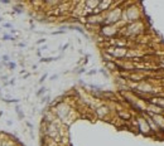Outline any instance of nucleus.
<instances>
[{"instance_id": "f257e3e1", "label": "nucleus", "mask_w": 164, "mask_h": 146, "mask_svg": "<svg viewBox=\"0 0 164 146\" xmlns=\"http://www.w3.org/2000/svg\"><path fill=\"white\" fill-rule=\"evenodd\" d=\"M147 30V24L145 20H138V21H133V23H127L120 27V35L124 38H136L140 36L141 34H144Z\"/></svg>"}, {"instance_id": "f03ea898", "label": "nucleus", "mask_w": 164, "mask_h": 146, "mask_svg": "<svg viewBox=\"0 0 164 146\" xmlns=\"http://www.w3.org/2000/svg\"><path fill=\"white\" fill-rule=\"evenodd\" d=\"M144 19V12L138 4H130L126 5L122 9V18H121V25L133 23Z\"/></svg>"}, {"instance_id": "7ed1b4c3", "label": "nucleus", "mask_w": 164, "mask_h": 146, "mask_svg": "<svg viewBox=\"0 0 164 146\" xmlns=\"http://www.w3.org/2000/svg\"><path fill=\"white\" fill-rule=\"evenodd\" d=\"M122 9L121 6H115V8L109 9L104 13V24H114V25H121V18H122Z\"/></svg>"}, {"instance_id": "20e7f679", "label": "nucleus", "mask_w": 164, "mask_h": 146, "mask_svg": "<svg viewBox=\"0 0 164 146\" xmlns=\"http://www.w3.org/2000/svg\"><path fill=\"white\" fill-rule=\"evenodd\" d=\"M98 35L104 39H114L120 35V25L114 24H102L98 28Z\"/></svg>"}, {"instance_id": "39448f33", "label": "nucleus", "mask_w": 164, "mask_h": 146, "mask_svg": "<svg viewBox=\"0 0 164 146\" xmlns=\"http://www.w3.org/2000/svg\"><path fill=\"white\" fill-rule=\"evenodd\" d=\"M135 120H136L135 125H136L138 134H141V135H144V136H153L150 126H149L147 118H145L143 115H138L135 117Z\"/></svg>"}, {"instance_id": "423d86ee", "label": "nucleus", "mask_w": 164, "mask_h": 146, "mask_svg": "<svg viewBox=\"0 0 164 146\" xmlns=\"http://www.w3.org/2000/svg\"><path fill=\"white\" fill-rule=\"evenodd\" d=\"M93 112H95V116H96L97 118L106 120L109 116H110V114H111V108L109 107L107 105L101 103V105H96V106H95Z\"/></svg>"}, {"instance_id": "0eeeda50", "label": "nucleus", "mask_w": 164, "mask_h": 146, "mask_svg": "<svg viewBox=\"0 0 164 146\" xmlns=\"http://www.w3.org/2000/svg\"><path fill=\"white\" fill-rule=\"evenodd\" d=\"M116 115H118V117L121 120V121H131V120L134 118V116L131 115V112L129 110H118Z\"/></svg>"}, {"instance_id": "6e6552de", "label": "nucleus", "mask_w": 164, "mask_h": 146, "mask_svg": "<svg viewBox=\"0 0 164 146\" xmlns=\"http://www.w3.org/2000/svg\"><path fill=\"white\" fill-rule=\"evenodd\" d=\"M67 28H68V29H73V30H77L80 34H82L83 36L88 38V36H87V34H86V32L83 30V28H82V27H80V25H76V24H73V25H67Z\"/></svg>"}, {"instance_id": "1a4fd4ad", "label": "nucleus", "mask_w": 164, "mask_h": 146, "mask_svg": "<svg viewBox=\"0 0 164 146\" xmlns=\"http://www.w3.org/2000/svg\"><path fill=\"white\" fill-rule=\"evenodd\" d=\"M18 144H19V141L13 140L12 137L8 138V140H4V141H3V146H18Z\"/></svg>"}, {"instance_id": "9d476101", "label": "nucleus", "mask_w": 164, "mask_h": 146, "mask_svg": "<svg viewBox=\"0 0 164 146\" xmlns=\"http://www.w3.org/2000/svg\"><path fill=\"white\" fill-rule=\"evenodd\" d=\"M43 1H44V4L49 5V6H57V5H59L61 0H43Z\"/></svg>"}, {"instance_id": "9b49d317", "label": "nucleus", "mask_w": 164, "mask_h": 146, "mask_svg": "<svg viewBox=\"0 0 164 146\" xmlns=\"http://www.w3.org/2000/svg\"><path fill=\"white\" fill-rule=\"evenodd\" d=\"M15 112H17L18 118H19V120H23V118H24V112L21 111V108H20V106H19V105H17V106H15Z\"/></svg>"}, {"instance_id": "f8f14e48", "label": "nucleus", "mask_w": 164, "mask_h": 146, "mask_svg": "<svg viewBox=\"0 0 164 146\" xmlns=\"http://www.w3.org/2000/svg\"><path fill=\"white\" fill-rule=\"evenodd\" d=\"M46 92H47V88H46L44 86H42L41 88H39V89L37 91V93H35V96H37V97H42L43 94H46Z\"/></svg>"}, {"instance_id": "ddd939ff", "label": "nucleus", "mask_w": 164, "mask_h": 146, "mask_svg": "<svg viewBox=\"0 0 164 146\" xmlns=\"http://www.w3.org/2000/svg\"><path fill=\"white\" fill-rule=\"evenodd\" d=\"M1 41H15V36H13L12 34H4L1 36Z\"/></svg>"}, {"instance_id": "4468645a", "label": "nucleus", "mask_w": 164, "mask_h": 146, "mask_svg": "<svg viewBox=\"0 0 164 146\" xmlns=\"http://www.w3.org/2000/svg\"><path fill=\"white\" fill-rule=\"evenodd\" d=\"M4 67H6L8 69H14V68L17 67V63H15V62H12V61H10V62H8V63L4 65Z\"/></svg>"}, {"instance_id": "2eb2a0df", "label": "nucleus", "mask_w": 164, "mask_h": 146, "mask_svg": "<svg viewBox=\"0 0 164 146\" xmlns=\"http://www.w3.org/2000/svg\"><path fill=\"white\" fill-rule=\"evenodd\" d=\"M13 10H14V13H17V14H23L21 5H14V6H13Z\"/></svg>"}, {"instance_id": "dca6fc26", "label": "nucleus", "mask_w": 164, "mask_h": 146, "mask_svg": "<svg viewBox=\"0 0 164 146\" xmlns=\"http://www.w3.org/2000/svg\"><path fill=\"white\" fill-rule=\"evenodd\" d=\"M3 101L5 102V103H18L19 100H17V98H13V100H6V98L3 97Z\"/></svg>"}, {"instance_id": "f3484780", "label": "nucleus", "mask_w": 164, "mask_h": 146, "mask_svg": "<svg viewBox=\"0 0 164 146\" xmlns=\"http://www.w3.org/2000/svg\"><path fill=\"white\" fill-rule=\"evenodd\" d=\"M1 62H3V64H6V63H8V62H10V57L9 56H6V54H4V56H3L1 57Z\"/></svg>"}, {"instance_id": "a211bd4d", "label": "nucleus", "mask_w": 164, "mask_h": 146, "mask_svg": "<svg viewBox=\"0 0 164 146\" xmlns=\"http://www.w3.org/2000/svg\"><path fill=\"white\" fill-rule=\"evenodd\" d=\"M47 77H48V74H47V73H44V74H43L42 77H41V79L38 81V82H39V85H42V83H43V82H44L46 79H47Z\"/></svg>"}, {"instance_id": "6ab92c4d", "label": "nucleus", "mask_w": 164, "mask_h": 146, "mask_svg": "<svg viewBox=\"0 0 164 146\" xmlns=\"http://www.w3.org/2000/svg\"><path fill=\"white\" fill-rule=\"evenodd\" d=\"M66 33V30H57V32H52L50 34L52 35H58V34H64Z\"/></svg>"}, {"instance_id": "aec40b11", "label": "nucleus", "mask_w": 164, "mask_h": 146, "mask_svg": "<svg viewBox=\"0 0 164 146\" xmlns=\"http://www.w3.org/2000/svg\"><path fill=\"white\" fill-rule=\"evenodd\" d=\"M96 73H97V71H96V69H91L90 72H87V76H95Z\"/></svg>"}, {"instance_id": "412c9836", "label": "nucleus", "mask_w": 164, "mask_h": 146, "mask_svg": "<svg viewBox=\"0 0 164 146\" xmlns=\"http://www.w3.org/2000/svg\"><path fill=\"white\" fill-rule=\"evenodd\" d=\"M0 78H1V81H3V82H5V81H8L9 76H6V74H1V76H0Z\"/></svg>"}, {"instance_id": "4be33fe9", "label": "nucleus", "mask_w": 164, "mask_h": 146, "mask_svg": "<svg viewBox=\"0 0 164 146\" xmlns=\"http://www.w3.org/2000/svg\"><path fill=\"white\" fill-rule=\"evenodd\" d=\"M3 28H8V29H12V28H13V25L10 24V23H4V24H3Z\"/></svg>"}, {"instance_id": "5701e85b", "label": "nucleus", "mask_w": 164, "mask_h": 146, "mask_svg": "<svg viewBox=\"0 0 164 146\" xmlns=\"http://www.w3.org/2000/svg\"><path fill=\"white\" fill-rule=\"evenodd\" d=\"M85 72H86V69L83 68V67H81V68H80V69H78V71L76 72V73H77V74H82V73H85Z\"/></svg>"}, {"instance_id": "b1692460", "label": "nucleus", "mask_w": 164, "mask_h": 146, "mask_svg": "<svg viewBox=\"0 0 164 146\" xmlns=\"http://www.w3.org/2000/svg\"><path fill=\"white\" fill-rule=\"evenodd\" d=\"M44 43H46V39L42 38V39H39V41H37V45H39V44H44Z\"/></svg>"}, {"instance_id": "393cba45", "label": "nucleus", "mask_w": 164, "mask_h": 146, "mask_svg": "<svg viewBox=\"0 0 164 146\" xmlns=\"http://www.w3.org/2000/svg\"><path fill=\"white\" fill-rule=\"evenodd\" d=\"M101 73V74H104L105 77H107V72H106V69H100V71H98Z\"/></svg>"}, {"instance_id": "a878e982", "label": "nucleus", "mask_w": 164, "mask_h": 146, "mask_svg": "<svg viewBox=\"0 0 164 146\" xmlns=\"http://www.w3.org/2000/svg\"><path fill=\"white\" fill-rule=\"evenodd\" d=\"M0 3H1V4L8 5V4H10V0H0Z\"/></svg>"}, {"instance_id": "bb28decb", "label": "nucleus", "mask_w": 164, "mask_h": 146, "mask_svg": "<svg viewBox=\"0 0 164 146\" xmlns=\"http://www.w3.org/2000/svg\"><path fill=\"white\" fill-rule=\"evenodd\" d=\"M14 85H15V78H12L9 81V86H14Z\"/></svg>"}, {"instance_id": "cd10ccee", "label": "nucleus", "mask_w": 164, "mask_h": 146, "mask_svg": "<svg viewBox=\"0 0 164 146\" xmlns=\"http://www.w3.org/2000/svg\"><path fill=\"white\" fill-rule=\"evenodd\" d=\"M58 78V74H53V76H50V81H54V79H57Z\"/></svg>"}, {"instance_id": "c85d7f7f", "label": "nucleus", "mask_w": 164, "mask_h": 146, "mask_svg": "<svg viewBox=\"0 0 164 146\" xmlns=\"http://www.w3.org/2000/svg\"><path fill=\"white\" fill-rule=\"evenodd\" d=\"M17 45L19 47V48H24V47H25V43H18Z\"/></svg>"}, {"instance_id": "c756f323", "label": "nucleus", "mask_w": 164, "mask_h": 146, "mask_svg": "<svg viewBox=\"0 0 164 146\" xmlns=\"http://www.w3.org/2000/svg\"><path fill=\"white\" fill-rule=\"evenodd\" d=\"M68 47H70V44H68V43H67V44H64V45H63V47H62V48H61V49H62V50H64V49H67V48H68Z\"/></svg>"}, {"instance_id": "7c9ffc66", "label": "nucleus", "mask_w": 164, "mask_h": 146, "mask_svg": "<svg viewBox=\"0 0 164 146\" xmlns=\"http://www.w3.org/2000/svg\"><path fill=\"white\" fill-rule=\"evenodd\" d=\"M6 125H8V126H12V125H13V121H12V120H8V121H6Z\"/></svg>"}, {"instance_id": "2f4dec72", "label": "nucleus", "mask_w": 164, "mask_h": 146, "mask_svg": "<svg viewBox=\"0 0 164 146\" xmlns=\"http://www.w3.org/2000/svg\"><path fill=\"white\" fill-rule=\"evenodd\" d=\"M27 126H28V127H29V129H30V130L33 129V125H32L30 122H27Z\"/></svg>"}, {"instance_id": "473e14b6", "label": "nucleus", "mask_w": 164, "mask_h": 146, "mask_svg": "<svg viewBox=\"0 0 164 146\" xmlns=\"http://www.w3.org/2000/svg\"><path fill=\"white\" fill-rule=\"evenodd\" d=\"M10 33H12V34H17V30H14V29L12 28V30H10Z\"/></svg>"}, {"instance_id": "72a5a7b5", "label": "nucleus", "mask_w": 164, "mask_h": 146, "mask_svg": "<svg viewBox=\"0 0 164 146\" xmlns=\"http://www.w3.org/2000/svg\"><path fill=\"white\" fill-rule=\"evenodd\" d=\"M1 67H4V64H3V62H0V68Z\"/></svg>"}, {"instance_id": "f704fd0d", "label": "nucleus", "mask_w": 164, "mask_h": 146, "mask_svg": "<svg viewBox=\"0 0 164 146\" xmlns=\"http://www.w3.org/2000/svg\"><path fill=\"white\" fill-rule=\"evenodd\" d=\"M0 146H3V140L0 138Z\"/></svg>"}, {"instance_id": "c9c22d12", "label": "nucleus", "mask_w": 164, "mask_h": 146, "mask_svg": "<svg viewBox=\"0 0 164 146\" xmlns=\"http://www.w3.org/2000/svg\"><path fill=\"white\" fill-rule=\"evenodd\" d=\"M1 116H3V111H0V117H1Z\"/></svg>"}, {"instance_id": "e433bc0d", "label": "nucleus", "mask_w": 164, "mask_h": 146, "mask_svg": "<svg viewBox=\"0 0 164 146\" xmlns=\"http://www.w3.org/2000/svg\"><path fill=\"white\" fill-rule=\"evenodd\" d=\"M0 21H3V18L1 16H0Z\"/></svg>"}, {"instance_id": "4c0bfd02", "label": "nucleus", "mask_w": 164, "mask_h": 146, "mask_svg": "<svg viewBox=\"0 0 164 146\" xmlns=\"http://www.w3.org/2000/svg\"><path fill=\"white\" fill-rule=\"evenodd\" d=\"M0 92H1V87H0Z\"/></svg>"}, {"instance_id": "58836bf2", "label": "nucleus", "mask_w": 164, "mask_h": 146, "mask_svg": "<svg viewBox=\"0 0 164 146\" xmlns=\"http://www.w3.org/2000/svg\"><path fill=\"white\" fill-rule=\"evenodd\" d=\"M0 59H1V57H0Z\"/></svg>"}, {"instance_id": "ea45409f", "label": "nucleus", "mask_w": 164, "mask_h": 146, "mask_svg": "<svg viewBox=\"0 0 164 146\" xmlns=\"http://www.w3.org/2000/svg\"><path fill=\"white\" fill-rule=\"evenodd\" d=\"M0 47H1V44H0Z\"/></svg>"}, {"instance_id": "a19ab883", "label": "nucleus", "mask_w": 164, "mask_h": 146, "mask_svg": "<svg viewBox=\"0 0 164 146\" xmlns=\"http://www.w3.org/2000/svg\"><path fill=\"white\" fill-rule=\"evenodd\" d=\"M0 29H1V28H0Z\"/></svg>"}]
</instances>
